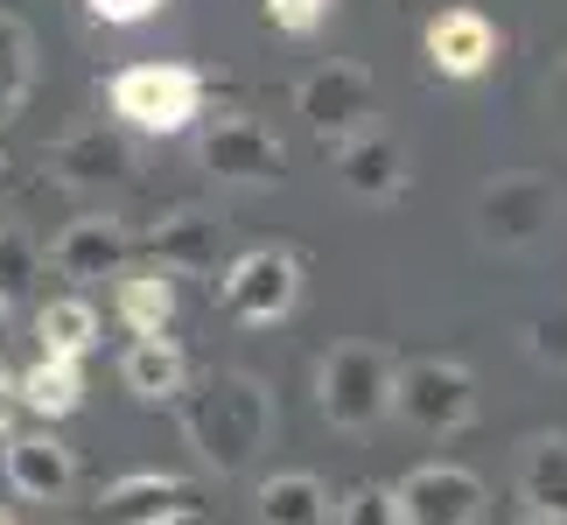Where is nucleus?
<instances>
[{
  "label": "nucleus",
  "mask_w": 567,
  "mask_h": 525,
  "mask_svg": "<svg viewBox=\"0 0 567 525\" xmlns=\"http://www.w3.org/2000/svg\"><path fill=\"white\" fill-rule=\"evenodd\" d=\"M35 280H42V246H35L29 231L8 225V231H0V309H14Z\"/></svg>",
  "instance_id": "24"
},
{
  "label": "nucleus",
  "mask_w": 567,
  "mask_h": 525,
  "mask_svg": "<svg viewBox=\"0 0 567 525\" xmlns=\"http://www.w3.org/2000/svg\"><path fill=\"white\" fill-rule=\"evenodd\" d=\"M196 525H204V518H196Z\"/></svg>",
  "instance_id": "35"
},
{
  "label": "nucleus",
  "mask_w": 567,
  "mask_h": 525,
  "mask_svg": "<svg viewBox=\"0 0 567 525\" xmlns=\"http://www.w3.org/2000/svg\"><path fill=\"white\" fill-rule=\"evenodd\" d=\"M0 189H8V155H0Z\"/></svg>",
  "instance_id": "31"
},
{
  "label": "nucleus",
  "mask_w": 567,
  "mask_h": 525,
  "mask_svg": "<svg viewBox=\"0 0 567 525\" xmlns=\"http://www.w3.org/2000/svg\"><path fill=\"white\" fill-rule=\"evenodd\" d=\"M42 168H50L56 189H78V196H105L120 189L126 175H134V147H126V134H113V126H78V134H63L50 155H42Z\"/></svg>",
  "instance_id": "11"
},
{
  "label": "nucleus",
  "mask_w": 567,
  "mask_h": 525,
  "mask_svg": "<svg viewBox=\"0 0 567 525\" xmlns=\"http://www.w3.org/2000/svg\"><path fill=\"white\" fill-rule=\"evenodd\" d=\"M99 21H113V29H134V21H147V14H162L168 0H84Z\"/></svg>",
  "instance_id": "28"
},
{
  "label": "nucleus",
  "mask_w": 567,
  "mask_h": 525,
  "mask_svg": "<svg viewBox=\"0 0 567 525\" xmlns=\"http://www.w3.org/2000/svg\"><path fill=\"white\" fill-rule=\"evenodd\" d=\"M392 413L421 434H463L476 421V379L455 358H413L392 371Z\"/></svg>",
  "instance_id": "6"
},
{
  "label": "nucleus",
  "mask_w": 567,
  "mask_h": 525,
  "mask_svg": "<svg viewBox=\"0 0 567 525\" xmlns=\"http://www.w3.org/2000/svg\"><path fill=\"white\" fill-rule=\"evenodd\" d=\"M392 371H400V358H392L385 343H330V358L316 364V400H322V421L343 428V434H372L385 413H392Z\"/></svg>",
  "instance_id": "2"
},
{
  "label": "nucleus",
  "mask_w": 567,
  "mask_h": 525,
  "mask_svg": "<svg viewBox=\"0 0 567 525\" xmlns=\"http://www.w3.org/2000/svg\"><path fill=\"white\" fill-rule=\"evenodd\" d=\"M330 525H400V512H392V491L358 484V491H343V505H337Z\"/></svg>",
  "instance_id": "27"
},
{
  "label": "nucleus",
  "mask_w": 567,
  "mask_h": 525,
  "mask_svg": "<svg viewBox=\"0 0 567 525\" xmlns=\"http://www.w3.org/2000/svg\"><path fill=\"white\" fill-rule=\"evenodd\" d=\"M547 113H554V120L567 126V56L554 63V84H547Z\"/></svg>",
  "instance_id": "29"
},
{
  "label": "nucleus",
  "mask_w": 567,
  "mask_h": 525,
  "mask_svg": "<svg viewBox=\"0 0 567 525\" xmlns=\"http://www.w3.org/2000/svg\"><path fill=\"white\" fill-rule=\"evenodd\" d=\"M196 162H204L217 183H231V189H274L280 175H288V147H280V134H267L259 120L231 113V120L204 126Z\"/></svg>",
  "instance_id": "8"
},
{
  "label": "nucleus",
  "mask_w": 567,
  "mask_h": 525,
  "mask_svg": "<svg viewBox=\"0 0 567 525\" xmlns=\"http://www.w3.org/2000/svg\"><path fill=\"white\" fill-rule=\"evenodd\" d=\"M526 350H533L539 371H567V301L560 309H539L526 322Z\"/></svg>",
  "instance_id": "25"
},
{
  "label": "nucleus",
  "mask_w": 567,
  "mask_h": 525,
  "mask_svg": "<svg viewBox=\"0 0 567 525\" xmlns=\"http://www.w3.org/2000/svg\"><path fill=\"white\" fill-rule=\"evenodd\" d=\"M295 113L322 147H343L351 134H364V120L379 113V84L364 63H322L295 84Z\"/></svg>",
  "instance_id": "7"
},
{
  "label": "nucleus",
  "mask_w": 567,
  "mask_h": 525,
  "mask_svg": "<svg viewBox=\"0 0 567 525\" xmlns=\"http://www.w3.org/2000/svg\"><path fill=\"white\" fill-rule=\"evenodd\" d=\"M35 343L42 358H84V350L99 343V309L84 295H56L35 309Z\"/></svg>",
  "instance_id": "22"
},
{
  "label": "nucleus",
  "mask_w": 567,
  "mask_h": 525,
  "mask_svg": "<svg viewBox=\"0 0 567 525\" xmlns=\"http://www.w3.org/2000/svg\"><path fill=\"white\" fill-rule=\"evenodd\" d=\"M392 512H400V525H476L484 484L463 463H421L392 484Z\"/></svg>",
  "instance_id": "9"
},
{
  "label": "nucleus",
  "mask_w": 567,
  "mask_h": 525,
  "mask_svg": "<svg viewBox=\"0 0 567 525\" xmlns=\"http://www.w3.org/2000/svg\"><path fill=\"white\" fill-rule=\"evenodd\" d=\"M42 259H50V274H63V280H113V274H126V259H134V231H126L120 217L92 210V217H78V225H63Z\"/></svg>",
  "instance_id": "12"
},
{
  "label": "nucleus",
  "mask_w": 567,
  "mask_h": 525,
  "mask_svg": "<svg viewBox=\"0 0 567 525\" xmlns=\"http://www.w3.org/2000/svg\"><path fill=\"white\" fill-rule=\"evenodd\" d=\"M120 280V295H113V309L120 322L134 337H168V316H176V280H168L162 267H147V274H113Z\"/></svg>",
  "instance_id": "21"
},
{
  "label": "nucleus",
  "mask_w": 567,
  "mask_h": 525,
  "mask_svg": "<svg viewBox=\"0 0 567 525\" xmlns=\"http://www.w3.org/2000/svg\"><path fill=\"white\" fill-rule=\"evenodd\" d=\"M518 525H539V518H518Z\"/></svg>",
  "instance_id": "34"
},
{
  "label": "nucleus",
  "mask_w": 567,
  "mask_h": 525,
  "mask_svg": "<svg viewBox=\"0 0 567 525\" xmlns=\"http://www.w3.org/2000/svg\"><path fill=\"white\" fill-rule=\"evenodd\" d=\"M105 105L134 134H155V141L189 134L196 113H204V71H189V63H126L105 84Z\"/></svg>",
  "instance_id": "4"
},
{
  "label": "nucleus",
  "mask_w": 567,
  "mask_h": 525,
  "mask_svg": "<svg viewBox=\"0 0 567 525\" xmlns=\"http://www.w3.org/2000/svg\"><path fill=\"white\" fill-rule=\"evenodd\" d=\"M210 288H217V301H225L231 322L274 330V322L295 316V301H301V259L288 246H252V253H238Z\"/></svg>",
  "instance_id": "5"
},
{
  "label": "nucleus",
  "mask_w": 567,
  "mask_h": 525,
  "mask_svg": "<svg viewBox=\"0 0 567 525\" xmlns=\"http://www.w3.org/2000/svg\"><path fill=\"white\" fill-rule=\"evenodd\" d=\"M8 413H14V379L0 371V434H8Z\"/></svg>",
  "instance_id": "30"
},
{
  "label": "nucleus",
  "mask_w": 567,
  "mask_h": 525,
  "mask_svg": "<svg viewBox=\"0 0 567 525\" xmlns=\"http://www.w3.org/2000/svg\"><path fill=\"white\" fill-rule=\"evenodd\" d=\"M259 518L267 525H330L337 505H330V484L309 470H280L259 484Z\"/></svg>",
  "instance_id": "20"
},
{
  "label": "nucleus",
  "mask_w": 567,
  "mask_h": 525,
  "mask_svg": "<svg viewBox=\"0 0 567 525\" xmlns=\"http://www.w3.org/2000/svg\"><path fill=\"white\" fill-rule=\"evenodd\" d=\"M29 84H35V35L21 29V14L0 8V120L29 105Z\"/></svg>",
  "instance_id": "23"
},
{
  "label": "nucleus",
  "mask_w": 567,
  "mask_h": 525,
  "mask_svg": "<svg viewBox=\"0 0 567 525\" xmlns=\"http://www.w3.org/2000/svg\"><path fill=\"white\" fill-rule=\"evenodd\" d=\"M337 183L351 189V196H364V204H392V196H406V183H413V162H406V141L400 134H351L337 147Z\"/></svg>",
  "instance_id": "15"
},
{
  "label": "nucleus",
  "mask_w": 567,
  "mask_h": 525,
  "mask_svg": "<svg viewBox=\"0 0 567 525\" xmlns=\"http://www.w3.org/2000/svg\"><path fill=\"white\" fill-rule=\"evenodd\" d=\"M217 246H225V225L210 210H168L155 231H147V259L162 274H217Z\"/></svg>",
  "instance_id": "16"
},
{
  "label": "nucleus",
  "mask_w": 567,
  "mask_h": 525,
  "mask_svg": "<svg viewBox=\"0 0 567 525\" xmlns=\"http://www.w3.org/2000/svg\"><path fill=\"white\" fill-rule=\"evenodd\" d=\"M567 217V196L554 175H491L484 189H476V238H484L491 253H533L547 246Z\"/></svg>",
  "instance_id": "3"
},
{
  "label": "nucleus",
  "mask_w": 567,
  "mask_h": 525,
  "mask_svg": "<svg viewBox=\"0 0 567 525\" xmlns=\"http://www.w3.org/2000/svg\"><path fill=\"white\" fill-rule=\"evenodd\" d=\"M196 518H204V491L189 476L134 470L99 491V525H196Z\"/></svg>",
  "instance_id": "10"
},
{
  "label": "nucleus",
  "mask_w": 567,
  "mask_h": 525,
  "mask_svg": "<svg viewBox=\"0 0 567 525\" xmlns=\"http://www.w3.org/2000/svg\"><path fill=\"white\" fill-rule=\"evenodd\" d=\"M518 497L539 525H567V434H533L518 463Z\"/></svg>",
  "instance_id": "18"
},
{
  "label": "nucleus",
  "mask_w": 567,
  "mask_h": 525,
  "mask_svg": "<svg viewBox=\"0 0 567 525\" xmlns=\"http://www.w3.org/2000/svg\"><path fill=\"white\" fill-rule=\"evenodd\" d=\"M176 413L196 463L217 476H246L259 463V449L274 442V392L252 371H204L196 385L176 392Z\"/></svg>",
  "instance_id": "1"
},
{
  "label": "nucleus",
  "mask_w": 567,
  "mask_h": 525,
  "mask_svg": "<svg viewBox=\"0 0 567 525\" xmlns=\"http://www.w3.org/2000/svg\"><path fill=\"white\" fill-rule=\"evenodd\" d=\"M14 406H29L35 421H63V413L84 406V371L78 358H35L14 379Z\"/></svg>",
  "instance_id": "19"
},
{
  "label": "nucleus",
  "mask_w": 567,
  "mask_h": 525,
  "mask_svg": "<svg viewBox=\"0 0 567 525\" xmlns=\"http://www.w3.org/2000/svg\"><path fill=\"white\" fill-rule=\"evenodd\" d=\"M0 525H14V518H8V512H0Z\"/></svg>",
  "instance_id": "33"
},
{
  "label": "nucleus",
  "mask_w": 567,
  "mask_h": 525,
  "mask_svg": "<svg viewBox=\"0 0 567 525\" xmlns=\"http://www.w3.org/2000/svg\"><path fill=\"white\" fill-rule=\"evenodd\" d=\"M330 8L337 0H259V14H267L280 35H316L322 21H330Z\"/></svg>",
  "instance_id": "26"
},
{
  "label": "nucleus",
  "mask_w": 567,
  "mask_h": 525,
  "mask_svg": "<svg viewBox=\"0 0 567 525\" xmlns=\"http://www.w3.org/2000/svg\"><path fill=\"white\" fill-rule=\"evenodd\" d=\"M120 379L141 406H176V392L189 385V358L168 337H134L120 358Z\"/></svg>",
  "instance_id": "17"
},
{
  "label": "nucleus",
  "mask_w": 567,
  "mask_h": 525,
  "mask_svg": "<svg viewBox=\"0 0 567 525\" xmlns=\"http://www.w3.org/2000/svg\"><path fill=\"white\" fill-rule=\"evenodd\" d=\"M0 337H8V309H0Z\"/></svg>",
  "instance_id": "32"
},
{
  "label": "nucleus",
  "mask_w": 567,
  "mask_h": 525,
  "mask_svg": "<svg viewBox=\"0 0 567 525\" xmlns=\"http://www.w3.org/2000/svg\"><path fill=\"white\" fill-rule=\"evenodd\" d=\"M0 470H8V491L35 497V505H56V497H71V484H78V455L63 449L50 428L0 434Z\"/></svg>",
  "instance_id": "13"
},
{
  "label": "nucleus",
  "mask_w": 567,
  "mask_h": 525,
  "mask_svg": "<svg viewBox=\"0 0 567 525\" xmlns=\"http://www.w3.org/2000/svg\"><path fill=\"white\" fill-rule=\"evenodd\" d=\"M421 50H427V71H434V78L470 84V78H484L491 63H497V29H491L476 8H442V14L427 21Z\"/></svg>",
  "instance_id": "14"
}]
</instances>
